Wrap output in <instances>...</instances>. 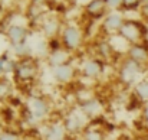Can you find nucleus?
I'll use <instances>...</instances> for the list:
<instances>
[{"label":"nucleus","mask_w":148,"mask_h":140,"mask_svg":"<svg viewBox=\"0 0 148 140\" xmlns=\"http://www.w3.org/2000/svg\"><path fill=\"white\" fill-rule=\"evenodd\" d=\"M140 72V64L135 62V61H128L122 69V77L127 80V81H132Z\"/></svg>","instance_id":"nucleus-1"},{"label":"nucleus","mask_w":148,"mask_h":140,"mask_svg":"<svg viewBox=\"0 0 148 140\" xmlns=\"http://www.w3.org/2000/svg\"><path fill=\"white\" fill-rule=\"evenodd\" d=\"M130 56L132 61L141 64V62H147L148 61V51L144 46H132L130 51Z\"/></svg>","instance_id":"nucleus-2"},{"label":"nucleus","mask_w":148,"mask_h":140,"mask_svg":"<svg viewBox=\"0 0 148 140\" xmlns=\"http://www.w3.org/2000/svg\"><path fill=\"white\" fill-rule=\"evenodd\" d=\"M9 36L16 45L23 44V41L26 38V29L22 28V26H12L10 30H9Z\"/></svg>","instance_id":"nucleus-3"},{"label":"nucleus","mask_w":148,"mask_h":140,"mask_svg":"<svg viewBox=\"0 0 148 140\" xmlns=\"http://www.w3.org/2000/svg\"><path fill=\"white\" fill-rule=\"evenodd\" d=\"M121 29H122L124 36H125L127 39L137 41V39H140V36H141V32H140V29H138V26H137L135 23H128V25H124Z\"/></svg>","instance_id":"nucleus-4"},{"label":"nucleus","mask_w":148,"mask_h":140,"mask_svg":"<svg viewBox=\"0 0 148 140\" xmlns=\"http://www.w3.org/2000/svg\"><path fill=\"white\" fill-rule=\"evenodd\" d=\"M65 41L68 44V46L75 48L79 44V33L75 28H68L65 32Z\"/></svg>","instance_id":"nucleus-5"},{"label":"nucleus","mask_w":148,"mask_h":140,"mask_svg":"<svg viewBox=\"0 0 148 140\" xmlns=\"http://www.w3.org/2000/svg\"><path fill=\"white\" fill-rule=\"evenodd\" d=\"M55 75L59 81H68L72 77V68L66 65H58L55 68Z\"/></svg>","instance_id":"nucleus-6"},{"label":"nucleus","mask_w":148,"mask_h":140,"mask_svg":"<svg viewBox=\"0 0 148 140\" xmlns=\"http://www.w3.org/2000/svg\"><path fill=\"white\" fill-rule=\"evenodd\" d=\"M105 26H108L109 29H119V28H122V17L116 13H112L106 17Z\"/></svg>","instance_id":"nucleus-7"},{"label":"nucleus","mask_w":148,"mask_h":140,"mask_svg":"<svg viewBox=\"0 0 148 140\" xmlns=\"http://www.w3.org/2000/svg\"><path fill=\"white\" fill-rule=\"evenodd\" d=\"M85 72L86 75H91V77H95L101 72V68H99V64L97 61H89L86 65H85Z\"/></svg>","instance_id":"nucleus-8"},{"label":"nucleus","mask_w":148,"mask_h":140,"mask_svg":"<svg viewBox=\"0 0 148 140\" xmlns=\"http://www.w3.org/2000/svg\"><path fill=\"white\" fill-rule=\"evenodd\" d=\"M137 94L141 100H148V81H143L137 85Z\"/></svg>","instance_id":"nucleus-9"},{"label":"nucleus","mask_w":148,"mask_h":140,"mask_svg":"<svg viewBox=\"0 0 148 140\" xmlns=\"http://www.w3.org/2000/svg\"><path fill=\"white\" fill-rule=\"evenodd\" d=\"M33 111H35V114L36 116H43L45 113H46V104L42 101V100H36L35 103H33Z\"/></svg>","instance_id":"nucleus-10"},{"label":"nucleus","mask_w":148,"mask_h":140,"mask_svg":"<svg viewBox=\"0 0 148 140\" xmlns=\"http://www.w3.org/2000/svg\"><path fill=\"white\" fill-rule=\"evenodd\" d=\"M103 1H105V0H94V1L88 6V10L92 12V13H94V12H98V10H101V9L105 6Z\"/></svg>","instance_id":"nucleus-11"},{"label":"nucleus","mask_w":148,"mask_h":140,"mask_svg":"<svg viewBox=\"0 0 148 140\" xmlns=\"http://www.w3.org/2000/svg\"><path fill=\"white\" fill-rule=\"evenodd\" d=\"M65 58H66V55H65L63 52H60V51H56V52L52 55V61H53L55 64H59V65L63 64Z\"/></svg>","instance_id":"nucleus-12"},{"label":"nucleus","mask_w":148,"mask_h":140,"mask_svg":"<svg viewBox=\"0 0 148 140\" xmlns=\"http://www.w3.org/2000/svg\"><path fill=\"white\" fill-rule=\"evenodd\" d=\"M84 110L85 111H88V113H94V111H98L99 110V105L97 101H89V103H86L85 105H84Z\"/></svg>","instance_id":"nucleus-13"},{"label":"nucleus","mask_w":148,"mask_h":140,"mask_svg":"<svg viewBox=\"0 0 148 140\" xmlns=\"http://www.w3.org/2000/svg\"><path fill=\"white\" fill-rule=\"evenodd\" d=\"M121 3H124V0H105V4L109 7H118Z\"/></svg>","instance_id":"nucleus-14"},{"label":"nucleus","mask_w":148,"mask_h":140,"mask_svg":"<svg viewBox=\"0 0 148 140\" xmlns=\"http://www.w3.org/2000/svg\"><path fill=\"white\" fill-rule=\"evenodd\" d=\"M141 0H124V4L128 6V7H137L140 4Z\"/></svg>","instance_id":"nucleus-15"},{"label":"nucleus","mask_w":148,"mask_h":140,"mask_svg":"<svg viewBox=\"0 0 148 140\" xmlns=\"http://www.w3.org/2000/svg\"><path fill=\"white\" fill-rule=\"evenodd\" d=\"M53 30H55V23H50V25L48 23V25H46V32H48L49 35H52Z\"/></svg>","instance_id":"nucleus-16"},{"label":"nucleus","mask_w":148,"mask_h":140,"mask_svg":"<svg viewBox=\"0 0 148 140\" xmlns=\"http://www.w3.org/2000/svg\"><path fill=\"white\" fill-rule=\"evenodd\" d=\"M4 65H6V61H0V72L4 71Z\"/></svg>","instance_id":"nucleus-17"},{"label":"nucleus","mask_w":148,"mask_h":140,"mask_svg":"<svg viewBox=\"0 0 148 140\" xmlns=\"http://www.w3.org/2000/svg\"><path fill=\"white\" fill-rule=\"evenodd\" d=\"M144 13H145V16H148V1H145V4H144Z\"/></svg>","instance_id":"nucleus-18"},{"label":"nucleus","mask_w":148,"mask_h":140,"mask_svg":"<svg viewBox=\"0 0 148 140\" xmlns=\"http://www.w3.org/2000/svg\"><path fill=\"white\" fill-rule=\"evenodd\" d=\"M1 140H14V139H13L12 136H3V137H1Z\"/></svg>","instance_id":"nucleus-19"},{"label":"nucleus","mask_w":148,"mask_h":140,"mask_svg":"<svg viewBox=\"0 0 148 140\" xmlns=\"http://www.w3.org/2000/svg\"><path fill=\"white\" fill-rule=\"evenodd\" d=\"M145 119H147V121H148V105L145 107Z\"/></svg>","instance_id":"nucleus-20"}]
</instances>
